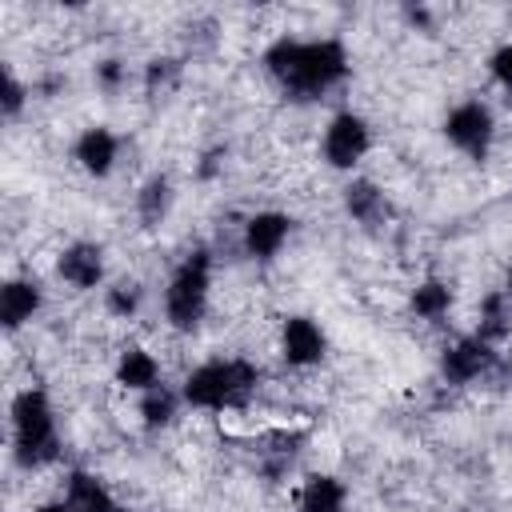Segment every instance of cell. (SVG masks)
Returning a JSON list of instances; mask_svg holds the SVG:
<instances>
[{
  "label": "cell",
  "mask_w": 512,
  "mask_h": 512,
  "mask_svg": "<svg viewBox=\"0 0 512 512\" xmlns=\"http://www.w3.org/2000/svg\"><path fill=\"white\" fill-rule=\"evenodd\" d=\"M72 156H76V164H80L88 176H108L112 164H116V156H120V140H116L108 128L96 124V128H84V132L76 136Z\"/></svg>",
  "instance_id": "cell-11"
},
{
  "label": "cell",
  "mask_w": 512,
  "mask_h": 512,
  "mask_svg": "<svg viewBox=\"0 0 512 512\" xmlns=\"http://www.w3.org/2000/svg\"><path fill=\"white\" fill-rule=\"evenodd\" d=\"M64 500L72 504V512H120V504L112 500V492L96 476H88V472H68Z\"/></svg>",
  "instance_id": "cell-13"
},
{
  "label": "cell",
  "mask_w": 512,
  "mask_h": 512,
  "mask_svg": "<svg viewBox=\"0 0 512 512\" xmlns=\"http://www.w3.org/2000/svg\"><path fill=\"white\" fill-rule=\"evenodd\" d=\"M44 304V292L36 280H8L0 288V324L4 332H16L20 324H28Z\"/></svg>",
  "instance_id": "cell-12"
},
{
  "label": "cell",
  "mask_w": 512,
  "mask_h": 512,
  "mask_svg": "<svg viewBox=\"0 0 512 512\" xmlns=\"http://www.w3.org/2000/svg\"><path fill=\"white\" fill-rule=\"evenodd\" d=\"M264 68L268 76L296 100H316L324 92H332L344 76H348V52L340 40L324 36V40H296V36H280L268 44L264 52Z\"/></svg>",
  "instance_id": "cell-1"
},
{
  "label": "cell",
  "mask_w": 512,
  "mask_h": 512,
  "mask_svg": "<svg viewBox=\"0 0 512 512\" xmlns=\"http://www.w3.org/2000/svg\"><path fill=\"white\" fill-rule=\"evenodd\" d=\"M208 288H212V256H208V248H196L176 264V272L164 288V316L176 332H192L204 320Z\"/></svg>",
  "instance_id": "cell-4"
},
{
  "label": "cell",
  "mask_w": 512,
  "mask_h": 512,
  "mask_svg": "<svg viewBox=\"0 0 512 512\" xmlns=\"http://www.w3.org/2000/svg\"><path fill=\"white\" fill-rule=\"evenodd\" d=\"M96 84H100L104 92H116V88L124 84V64H120V60H100V64H96Z\"/></svg>",
  "instance_id": "cell-24"
},
{
  "label": "cell",
  "mask_w": 512,
  "mask_h": 512,
  "mask_svg": "<svg viewBox=\"0 0 512 512\" xmlns=\"http://www.w3.org/2000/svg\"><path fill=\"white\" fill-rule=\"evenodd\" d=\"M116 380H120L124 388H132V392H148V388L164 384L156 356L144 352V348H124V352H120V360H116Z\"/></svg>",
  "instance_id": "cell-14"
},
{
  "label": "cell",
  "mask_w": 512,
  "mask_h": 512,
  "mask_svg": "<svg viewBox=\"0 0 512 512\" xmlns=\"http://www.w3.org/2000/svg\"><path fill=\"white\" fill-rule=\"evenodd\" d=\"M292 236V216L284 212H256L244 224V252L252 260H272Z\"/></svg>",
  "instance_id": "cell-9"
},
{
  "label": "cell",
  "mask_w": 512,
  "mask_h": 512,
  "mask_svg": "<svg viewBox=\"0 0 512 512\" xmlns=\"http://www.w3.org/2000/svg\"><path fill=\"white\" fill-rule=\"evenodd\" d=\"M12 456L20 468L56 460V416L40 388H24L12 400Z\"/></svg>",
  "instance_id": "cell-3"
},
{
  "label": "cell",
  "mask_w": 512,
  "mask_h": 512,
  "mask_svg": "<svg viewBox=\"0 0 512 512\" xmlns=\"http://www.w3.org/2000/svg\"><path fill=\"white\" fill-rule=\"evenodd\" d=\"M368 148H372V128H368L364 116H356V112H336V116L328 120L320 152H324V160H328L332 168H352L356 160H364Z\"/></svg>",
  "instance_id": "cell-6"
},
{
  "label": "cell",
  "mask_w": 512,
  "mask_h": 512,
  "mask_svg": "<svg viewBox=\"0 0 512 512\" xmlns=\"http://www.w3.org/2000/svg\"><path fill=\"white\" fill-rule=\"evenodd\" d=\"M344 208H348V216L360 220V224H376V220L388 216L384 192H380L372 180H352V184L344 188Z\"/></svg>",
  "instance_id": "cell-16"
},
{
  "label": "cell",
  "mask_w": 512,
  "mask_h": 512,
  "mask_svg": "<svg viewBox=\"0 0 512 512\" xmlns=\"http://www.w3.org/2000/svg\"><path fill=\"white\" fill-rule=\"evenodd\" d=\"M180 400H184V396H176L168 384H156V388L140 392V420H144V428H164V424H172Z\"/></svg>",
  "instance_id": "cell-19"
},
{
  "label": "cell",
  "mask_w": 512,
  "mask_h": 512,
  "mask_svg": "<svg viewBox=\"0 0 512 512\" xmlns=\"http://www.w3.org/2000/svg\"><path fill=\"white\" fill-rule=\"evenodd\" d=\"M56 272H60L64 284L88 292V288H96L104 280V248L100 244H88V240H76V244H68L60 252Z\"/></svg>",
  "instance_id": "cell-10"
},
{
  "label": "cell",
  "mask_w": 512,
  "mask_h": 512,
  "mask_svg": "<svg viewBox=\"0 0 512 512\" xmlns=\"http://www.w3.org/2000/svg\"><path fill=\"white\" fill-rule=\"evenodd\" d=\"M504 296L512 300V268H508V280H504Z\"/></svg>",
  "instance_id": "cell-27"
},
{
  "label": "cell",
  "mask_w": 512,
  "mask_h": 512,
  "mask_svg": "<svg viewBox=\"0 0 512 512\" xmlns=\"http://www.w3.org/2000/svg\"><path fill=\"white\" fill-rule=\"evenodd\" d=\"M168 208H172V180L156 172V176H148L144 188L136 192V212H140L144 228H156V224L168 216Z\"/></svg>",
  "instance_id": "cell-18"
},
{
  "label": "cell",
  "mask_w": 512,
  "mask_h": 512,
  "mask_svg": "<svg viewBox=\"0 0 512 512\" xmlns=\"http://www.w3.org/2000/svg\"><path fill=\"white\" fill-rule=\"evenodd\" d=\"M452 308V288L444 280H424L412 288V312L420 320H440Z\"/></svg>",
  "instance_id": "cell-20"
},
{
  "label": "cell",
  "mask_w": 512,
  "mask_h": 512,
  "mask_svg": "<svg viewBox=\"0 0 512 512\" xmlns=\"http://www.w3.org/2000/svg\"><path fill=\"white\" fill-rule=\"evenodd\" d=\"M260 384V368L232 356V360H208L200 368L188 372L184 380V404L204 408V412H224V408H240Z\"/></svg>",
  "instance_id": "cell-2"
},
{
  "label": "cell",
  "mask_w": 512,
  "mask_h": 512,
  "mask_svg": "<svg viewBox=\"0 0 512 512\" xmlns=\"http://www.w3.org/2000/svg\"><path fill=\"white\" fill-rule=\"evenodd\" d=\"M24 100H28V88L16 80V72L12 68H4V88H0V112L12 120V116H20V108H24Z\"/></svg>",
  "instance_id": "cell-23"
},
{
  "label": "cell",
  "mask_w": 512,
  "mask_h": 512,
  "mask_svg": "<svg viewBox=\"0 0 512 512\" xmlns=\"http://www.w3.org/2000/svg\"><path fill=\"white\" fill-rule=\"evenodd\" d=\"M492 364H496V352H492V344H484L480 336H464V340L448 344L444 356H440V372H444L448 384H472V380H480Z\"/></svg>",
  "instance_id": "cell-7"
},
{
  "label": "cell",
  "mask_w": 512,
  "mask_h": 512,
  "mask_svg": "<svg viewBox=\"0 0 512 512\" xmlns=\"http://www.w3.org/2000/svg\"><path fill=\"white\" fill-rule=\"evenodd\" d=\"M324 348H328V340H324V332H320L316 320H308V316H288L284 320V332H280V356H284V364L312 368V364L324 360Z\"/></svg>",
  "instance_id": "cell-8"
},
{
  "label": "cell",
  "mask_w": 512,
  "mask_h": 512,
  "mask_svg": "<svg viewBox=\"0 0 512 512\" xmlns=\"http://www.w3.org/2000/svg\"><path fill=\"white\" fill-rule=\"evenodd\" d=\"M488 64H492V76L512 92V44H500V48L492 52V60H488Z\"/></svg>",
  "instance_id": "cell-25"
},
{
  "label": "cell",
  "mask_w": 512,
  "mask_h": 512,
  "mask_svg": "<svg viewBox=\"0 0 512 512\" xmlns=\"http://www.w3.org/2000/svg\"><path fill=\"white\" fill-rule=\"evenodd\" d=\"M176 80H180V60L160 56V60H148V64H144V88H148V96L168 92Z\"/></svg>",
  "instance_id": "cell-22"
},
{
  "label": "cell",
  "mask_w": 512,
  "mask_h": 512,
  "mask_svg": "<svg viewBox=\"0 0 512 512\" xmlns=\"http://www.w3.org/2000/svg\"><path fill=\"white\" fill-rule=\"evenodd\" d=\"M300 512H344V484L328 472H316L300 488Z\"/></svg>",
  "instance_id": "cell-15"
},
{
  "label": "cell",
  "mask_w": 512,
  "mask_h": 512,
  "mask_svg": "<svg viewBox=\"0 0 512 512\" xmlns=\"http://www.w3.org/2000/svg\"><path fill=\"white\" fill-rule=\"evenodd\" d=\"M512 332V300L504 292H488L480 300V324H476V336L484 344H496Z\"/></svg>",
  "instance_id": "cell-17"
},
{
  "label": "cell",
  "mask_w": 512,
  "mask_h": 512,
  "mask_svg": "<svg viewBox=\"0 0 512 512\" xmlns=\"http://www.w3.org/2000/svg\"><path fill=\"white\" fill-rule=\"evenodd\" d=\"M140 300H144V288L136 280H116L112 288H104V308L112 316H136L140 312Z\"/></svg>",
  "instance_id": "cell-21"
},
{
  "label": "cell",
  "mask_w": 512,
  "mask_h": 512,
  "mask_svg": "<svg viewBox=\"0 0 512 512\" xmlns=\"http://www.w3.org/2000/svg\"><path fill=\"white\" fill-rule=\"evenodd\" d=\"M508 364H512V352H508Z\"/></svg>",
  "instance_id": "cell-28"
},
{
  "label": "cell",
  "mask_w": 512,
  "mask_h": 512,
  "mask_svg": "<svg viewBox=\"0 0 512 512\" xmlns=\"http://www.w3.org/2000/svg\"><path fill=\"white\" fill-rule=\"evenodd\" d=\"M444 136L468 160H488L492 140H496V116H492V108L484 100H460L444 116Z\"/></svg>",
  "instance_id": "cell-5"
},
{
  "label": "cell",
  "mask_w": 512,
  "mask_h": 512,
  "mask_svg": "<svg viewBox=\"0 0 512 512\" xmlns=\"http://www.w3.org/2000/svg\"><path fill=\"white\" fill-rule=\"evenodd\" d=\"M36 512H72V504H68L64 496H60V500H48V504H40Z\"/></svg>",
  "instance_id": "cell-26"
}]
</instances>
